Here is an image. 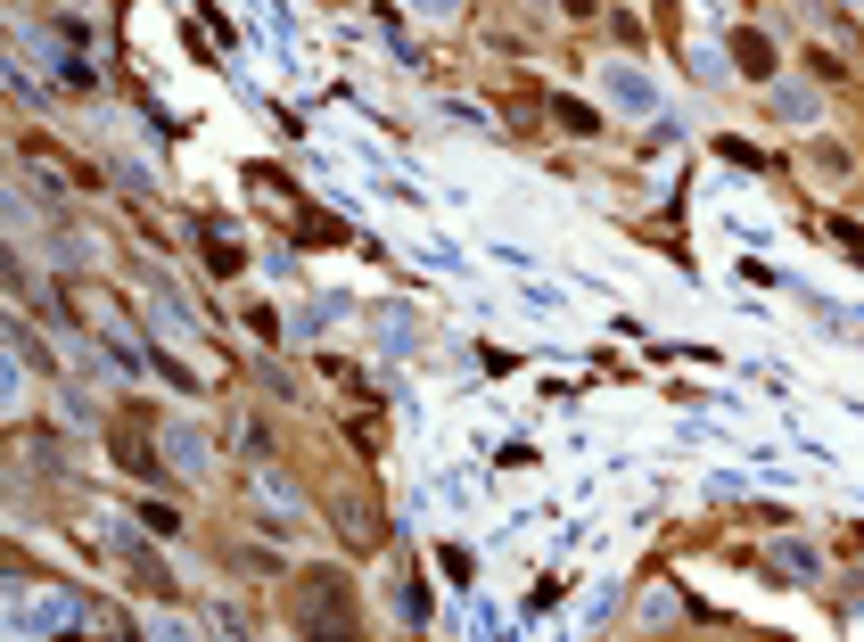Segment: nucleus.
<instances>
[{
  "label": "nucleus",
  "mask_w": 864,
  "mask_h": 642,
  "mask_svg": "<svg viewBox=\"0 0 864 642\" xmlns=\"http://www.w3.org/2000/svg\"><path fill=\"white\" fill-rule=\"evenodd\" d=\"M733 58H741V66H750L757 83L774 75V41H766V34H733Z\"/></svg>",
  "instance_id": "nucleus-3"
},
{
  "label": "nucleus",
  "mask_w": 864,
  "mask_h": 642,
  "mask_svg": "<svg viewBox=\"0 0 864 642\" xmlns=\"http://www.w3.org/2000/svg\"><path fill=\"white\" fill-rule=\"evenodd\" d=\"M560 9H568V17H593V0H560Z\"/></svg>",
  "instance_id": "nucleus-7"
},
{
  "label": "nucleus",
  "mask_w": 864,
  "mask_h": 642,
  "mask_svg": "<svg viewBox=\"0 0 864 642\" xmlns=\"http://www.w3.org/2000/svg\"><path fill=\"white\" fill-rule=\"evenodd\" d=\"M305 593H313V626H355V609H346V577H330V568H313V577H305Z\"/></svg>",
  "instance_id": "nucleus-2"
},
{
  "label": "nucleus",
  "mask_w": 864,
  "mask_h": 642,
  "mask_svg": "<svg viewBox=\"0 0 864 642\" xmlns=\"http://www.w3.org/2000/svg\"><path fill=\"white\" fill-rule=\"evenodd\" d=\"M609 91H618L626 108H651V83H642L634 66H609Z\"/></svg>",
  "instance_id": "nucleus-4"
},
{
  "label": "nucleus",
  "mask_w": 864,
  "mask_h": 642,
  "mask_svg": "<svg viewBox=\"0 0 864 642\" xmlns=\"http://www.w3.org/2000/svg\"><path fill=\"white\" fill-rule=\"evenodd\" d=\"M140 429H149V412H124V420H115V429H108L115 461H124L132 478H165V470H157V454H149V436H140Z\"/></svg>",
  "instance_id": "nucleus-1"
},
{
  "label": "nucleus",
  "mask_w": 864,
  "mask_h": 642,
  "mask_svg": "<svg viewBox=\"0 0 864 642\" xmlns=\"http://www.w3.org/2000/svg\"><path fill=\"white\" fill-rule=\"evenodd\" d=\"M420 17H453V9H461V0H412Z\"/></svg>",
  "instance_id": "nucleus-6"
},
{
  "label": "nucleus",
  "mask_w": 864,
  "mask_h": 642,
  "mask_svg": "<svg viewBox=\"0 0 864 642\" xmlns=\"http://www.w3.org/2000/svg\"><path fill=\"white\" fill-rule=\"evenodd\" d=\"M774 568H790V577H799V568H815V552H807V544H774Z\"/></svg>",
  "instance_id": "nucleus-5"
}]
</instances>
